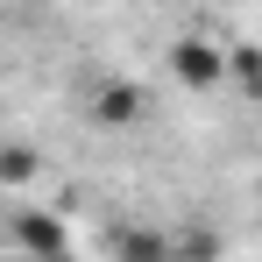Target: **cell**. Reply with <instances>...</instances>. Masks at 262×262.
<instances>
[{"label":"cell","instance_id":"1","mask_svg":"<svg viewBox=\"0 0 262 262\" xmlns=\"http://www.w3.org/2000/svg\"><path fill=\"white\" fill-rule=\"evenodd\" d=\"M170 71H177V85L213 92V85L234 78V50H213V43H199V36H184V43H170Z\"/></svg>","mask_w":262,"mask_h":262},{"label":"cell","instance_id":"2","mask_svg":"<svg viewBox=\"0 0 262 262\" xmlns=\"http://www.w3.org/2000/svg\"><path fill=\"white\" fill-rule=\"evenodd\" d=\"M14 241H21L29 255H43V262L64 255V227H57L50 213H14Z\"/></svg>","mask_w":262,"mask_h":262},{"label":"cell","instance_id":"4","mask_svg":"<svg viewBox=\"0 0 262 262\" xmlns=\"http://www.w3.org/2000/svg\"><path fill=\"white\" fill-rule=\"evenodd\" d=\"M99 114H106V121H135V114H142V99H135V85H114Z\"/></svg>","mask_w":262,"mask_h":262},{"label":"cell","instance_id":"3","mask_svg":"<svg viewBox=\"0 0 262 262\" xmlns=\"http://www.w3.org/2000/svg\"><path fill=\"white\" fill-rule=\"evenodd\" d=\"M121 262H170V234L128 227V234H121Z\"/></svg>","mask_w":262,"mask_h":262}]
</instances>
